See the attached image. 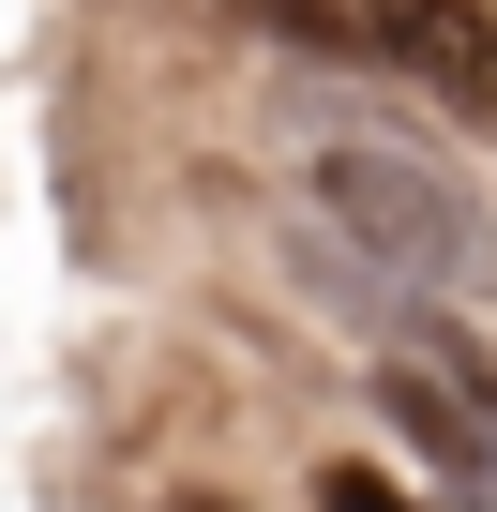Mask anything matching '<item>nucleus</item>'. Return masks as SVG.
Instances as JSON below:
<instances>
[{
  "label": "nucleus",
  "mask_w": 497,
  "mask_h": 512,
  "mask_svg": "<svg viewBox=\"0 0 497 512\" xmlns=\"http://www.w3.org/2000/svg\"><path fill=\"white\" fill-rule=\"evenodd\" d=\"M317 211L377 256V272H407V287H452V302L497 287V211H482L452 166L392 151V136H332V151H317Z\"/></svg>",
  "instance_id": "obj_1"
},
{
  "label": "nucleus",
  "mask_w": 497,
  "mask_h": 512,
  "mask_svg": "<svg viewBox=\"0 0 497 512\" xmlns=\"http://www.w3.org/2000/svg\"><path fill=\"white\" fill-rule=\"evenodd\" d=\"M362 61H392L467 136H497V0H362Z\"/></svg>",
  "instance_id": "obj_2"
},
{
  "label": "nucleus",
  "mask_w": 497,
  "mask_h": 512,
  "mask_svg": "<svg viewBox=\"0 0 497 512\" xmlns=\"http://www.w3.org/2000/svg\"><path fill=\"white\" fill-rule=\"evenodd\" d=\"M392 422H407V437H422V452H437L467 497H497V362H482L452 317H437V332L392 362Z\"/></svg>",
  "instance_id": "obj_3"
},
{
  "label": "nucleus",
  "mask_w": 497,
  "mask_h": 512,
  "mask_svg": "<svg viewBox=\"0 0 497 512\" xmlns=\"http://www.w3.org/2000/svg\"><path fill=\"white\" fill-rule=\"evenodd\" d=\"M257 46H302V61H362V0H226Z\"/></svg>",
  "instance_id": "obj_4"
}]
</instances>
